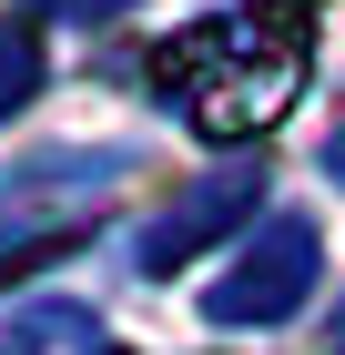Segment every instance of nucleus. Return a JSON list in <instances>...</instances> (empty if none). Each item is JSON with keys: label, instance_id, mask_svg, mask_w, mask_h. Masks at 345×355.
Returning a JSON list of instances; mask_svg holds the SVG:
<instances>
[{"label": "nucleus", "instance_id": "f257e3e1", "mask_svg": "<svg viewBox=\"0 0 345 355\" xmlns=\"http://www.w3.org/2000/svg\"><path fill=\"white\" fill-rule=\"evenodd\" d=\"M305 71H315V0H244V10H213V21L173 31L142 82L162 112H183L203 142H264L294 102H305Z\"/></svg>", "mask_w": 345, "mask_h": 355}, {"label": "nucleus", "instance_id": "f03ea898", "mask_svg": "<svg viewBox=\"0 0 345 355\" xmlns=\"http://www.w3.org/2000/svg\"><path fill=\"white\" fill-rule=\"evenodd\" d=\"M133 153H31L0 173V274L41 264L102 214V193H122Z\"/></svg>", "mask_w": 345, "mask_h": 355}, {"label": "nucleus", "instance_id": "7ed1b4c3", "mask_svg": "<svg viewBox=\"0 0 345 355\" xmlns=\"http://www.w3.org/2000/svg\"><path fill=\"white\" fill-rule=\"evenodd\" d=\"M315 284H325V234H315L305 214H264V223H254V244L203 284V315H213V325H234V335H254V325L305 315Z\"/></svg>", "mask_w": 345, "mask_h": 355}, {"label": "nucleus", "instance_id": "20e7f679", "mask_svg": "<svg viewBox=\"0 0 345 355\" xmlns=\"http://www.w3.org/2000/svg\"><path fill=\"white\" fill-rule=\"evenodd\" d=\"M254 193H264V173H254V163H234V173H203V183H183V193H173V214L133 234V264H142V274H173L193 244H213V234H224V223H234L244 203H254Z\"/></svg>", "mask_w": 345, "mask_h": 355}, {"label": "nucleus", "instance_id": "39448f33", "mask_svg": "<svg viewBox=\"0 0 345 355\" xmlns=\"http://www.w3.org/2000/svg\"><path fill=\"white\" fill-rule=\"evenodd\" d=\"M0 355H112V335H102V315L92 304H71V295H31L10 325H0Z\"/></svg>", "mask_w": 345, "mask_h": 355}, {"label": "nucleus", "instance_id": "423d86ee", "mask_svg": "<svg viewBox=\"0 0 345 355\" xmlns=\"http://www.w3.org/2000/svg\"><path fill=\"white\" fill-rule=\"evenodd\" d=\"M41 92V31L31 21H0V122Z\"/></svg>", "mask_w": 345, "mask_h": 355}, {"label": "nucleus", "instance_id": "0eeeda50", "mask_svg": "<svg viewBox=\"0 0 345 355\" xmlns=\"http://www.w3.org/2000/svg\"><path fill=\"white\" fill-rule=\"evenodd\" d=\"M41 10H61V21H112V10H133V0H41Z\"/></svg>", "mask_w": 345, "mask_h": 355}, {"label": "nucleus", "instance_id": "6e6552de", "mask_svg": "<svg viewBox=\"0 0 345 355\" xmlns=\"http://www.w3.org/2000/svg\"><path fill=\"white\" fill-rule=\"evenodd\" d=\"M325 173H335V183H345V132H335V142H325Z\"/></svg>", "mask_w": 345, "mask_h": 355}]
</instances>
